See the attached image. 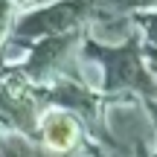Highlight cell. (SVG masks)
Segmentation results:
<instances>
[{
    "instance_id": "6da1fadb",
    "label": "cell",
    "mask_w": 157,
    "mask_h": 157,
    "mask_svg": "<svg viewBox=\"0 0 157 157\" xmlns=\"http://www.w3.org/2000/svg\"><path fill=\"white\" fill-rule=\"evenodd\" d=\"M41 137L50 151H70L78 143V122L67 111H50L41 119Z\"/></svg>"
}]
</instances>
